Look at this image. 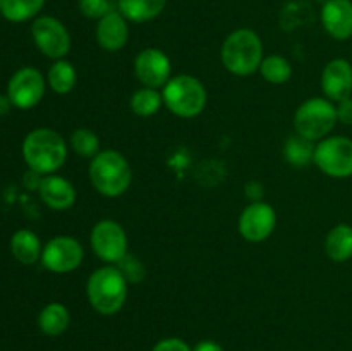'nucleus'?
Here are the masks:
<instances>
[{"mask_svg":"<svg viewBox=\"0 0 352 351\" xmlns=\"http://www.w3.org/2000/svg\"><path fill=\"white\" fill-rule=\"evenodd\" d=\"M23 158L30 171L36 174H55L67 160V143L57 131L38 127L24 138Z\"/></svg>","mask_w":352,"mask_h":351,"instance_id":"f257e3e1","label":"nucleus"},{"mask_svg":"<svg viewBox=\"0 0 352 351\" xmlns=\"http://www.w3.org/2000/svg\"><path fill=\"white\" fill-rule=\"evenodd\" d=\"M129 282L116 265H103L91 272L86 282V296L100 315H116L126 305Z\"/></svg>","mask_w":352,"mask_h":351,"instance_id":"f03ea898","label":"nucleus"},{"mask_svg":"<svg viewBox=\"0 0 352 351\" xmlns=\"http://www.w3.org/2000/svg\"><path fill=\"white\" fill-rule=\"evenodd\" d=\"M91 186L107 198H117L129 189L133 182V169L120 151L102 150L91 158L88 167Z\"/></svg>","mask_w":352,"mask_h":351,"instance_id":"7ed1b4c3","label":"nucleus"},{"mask_svg":"<svg viewBox=\"0 0 352 351\" xmlns=\"http://www.w3.org/2000/svg\"><path fill=\"white\" fill-rule=\"evenodd\" d=\"M263 41L256 31L239 28L223 40L220 58L230 74L251 76L260 71L263 61Z\"/></svg>","mask_w":352,"mask_h":351,"instance_id":"20e7f679","label":"nucleus"},{"mask_svg":"<svg viewBox=\"0 0 352 351\" xmlns=\"http://www.w3.org/2000/svg\"><path fill=\"white\" fill-rule=\"evenodd\" d=\"M164 105L174 116L182 119H192L205 110L206 88L196 76L177 74L168 79L167 85L162 88Z\"/></svg>","mask_w":352,"mask_h":351,"instance_id":"39448f33","label":"nucleus"},{"mask_svg":"<svg viewBox=\"0 0 352 351\" xmlns=\"http://www.w3.org/2000/svg\"><path fill=\"white\" fill-rule=\"evenodd\" d=\"M337 123V109L329 98H309L294 112V131L313 143L329 136Z\"/></svg>","mask_w":352,"mask_h":351,"instance_id":"423d86ee","label":"nucleus"},{"mask_svg":"<svg viewBox=\"0 0 352 351\" xmlns=\"http://www.w3.org/2000/svg\"><path fill=\"white\" fill-rule=\"evenodd\" d=\"M313 164L325 176L346 179L352 176V140L346 136H327L315 147Z\"/></svg>","mask_w":352,"mask_h":351,"instance_id":"0eeeda50","label":"nucleus"},{"mask_svg":"<svg viewBox=\"0 0 352 351\" xmlns=\"http://www.w3.org/2000/svg\"><path fill=\"white\" fill-rule=\"evenodd\" d=\"M89 244L96 257L107 265H117L129 251V240L117 220L103 219L93 226L89 234Z\"/></svg>","mask_w":352,"mask_h":351,"instance_id":"6e6552de","label":"nucleus"},{"mask_svg":"<svg viewBox=\"0 0 352 351\" xmlns=\"http://www.w3.org/2000/svg\"><path fill=\"white\" fill-rule=\"evenodd\" d=\"M31 36L38 50L54 61H60L71 50V34L57 17H36L31 24Z\"/></svg>","mask_w":352,"mask_h":351,"instance_id":"1a4fd4ad","label":"nucleus"},{"mask_svg":"<svg viewBox=\"0 0 352 351\" xmlns=\"http://www.w3.org/2000/svg\"><path fill=\"white\" fill-rule=\"evenodd\" d=\"M85 258L81 243L72 236H55L43 244L40 262L47 270L54 274H69L74 272Z\"/></svg>","mask_w":352,"mask_h":351,"instance_id":"9d476101","label":"nucleus"},{"mask_svg":"<svg viewBox=\"0 0 352 351\" xmlns=\"http://www.w3.org/2000/svg\"><path fill=\"white\" fill-rule=\"evenodd\" d=\"M47 88V79L38 69L23 67L12 74L7 85V96L12 107L30 110L41 102Z\"/></svg>","mask_w":352,"mask_h":351,"instance_id":"9b49d317","label":"nucleus"},{"mask_svg":"<svg viewBox=\"0 0 352 351\" xmlns=\"http://www.w3.org/2000/svg\"><path fill=\"white\" fill-rule=\"evenodd\" d=\"M275 226H277V212L274 206L261 200L250 203L241 212L237 222L239 234L250 243H261L268 240L274 234Z\"/></svg>","mask_w":352,"mask_h":351,"instance_id":"f8f14e48","label":"nucleus"},{"mask_svg":"<svg viewBox=\"0 0 352 351\" xmlns=\"http://www.w3.org/2000/svg\"><path fill=\"white\" fill-rule=\"evenodd\" d=\"M134 74L148 88H164L172 78V62L160 48H143L134 58Z\"/></svg>","mask_w":352,"mask_h":351,"instance_id":"ddd939ff","label":"nucleus"},{"mask_svg":"<svg viewBox=\"0 0 352 351\" xmlns=\"http://www.w3.org/2000/svg\"><path fill=\"white\" fill-rule=\"evenodd\" d=\"M322 92L325 98L337 103L352 95V65L346 58H333L323 67Z\"/></svg>","mask_w":352,"mask_h":351,"instance_id":"4468645a","label":"nucleus"},{"mask_svg":"<svg viewBox=\"0 0 352 351\" xmlns=\"http://www.w3.org/2000/svg\"><path fill=\"white\" fill-rule=\"evenodd\" d=\"M129 21L119 12V10H110L107 16L96 23L95 38L100 48L105 52H119L122 50L129 40Z\"/></svg>","mask_w":352,"mask_h":351,"instance_id":"2eb2a0df","label":"nucleus"},{"mask_svg":"<svg viewBox=\"0 0 352 351\" xmlns=\"http://www.w3.org/2000/svg\"><path fill=\"white\" fill-rule=\"evenodd\" d=\"M322 24L333 40H349L352 36L351 0H327L322 7Z\"/></svg>","mask_w":352,"mask_h":351,"instance_id":"dca6fc26","label":"nucleus"},{"mask_svg":"<svg viewBox=\"0 0 352 351\" xmlns=\"http://www.w3.org/2000/svg\"><path fill=\"white\" fill-rule=\"evenodd\" d=\"M38 191H40L41 202L48 209L57 210V212L69 210L76 203V198H78L72 182L57 174L43 176L40 186H38Z\"/></svg>","mask_w":352,"mask_h":351,"instance_id":"f3484780","label":"nucleus"},{"mask_svg":"<svg viewBox=\"0 0 352 351\" xmlns=\"http://www.w3.org/2000/svg\"><path fill=\"white\" fill-rule=\"evenodd\" d=\"M167 0H117L119 12L129 23L143 24L153 21L165 10Z\"/></svg>","mask_w":352,"mask_h":351,"instance_id":"a211bd4d","label":"nucleus"},{"mask_svg":"<svg viewBox=\"0 0 352 351\" xmlns=\"http://www.w3.org/2000/svg\"><path fill=\"white\" fill-rule=\"evenodd\" d=\"M10 251L23 265H33L41 258L43 244L31 229H19L10 237Z\"/></svg>","mask_w":352,"mask_h":351,"instance_id":"6ab92c4d","label":"nucleus"},{"mask_svg":"<svg viewBox=\"0 0 352 351\" xmlns=\"http://www.w3.org/2000/svg\"><path fill=\"white\" fill-rule=\"evenodd\" d=\"M325 253L336 264H344L352 258V226L337 224L325 237Z\"/></svg>","mask_w":352,"mask_h":351,"instance_id":"aec40b11","label":"nucleus"},{"mask_svg":"<svg viewBox=\"0 0 352 351\" xmlns=\"http://www.w3.org/2000/svg\"><path fill=\"white\" fill-rule=\"evenodd\" d=\"M69 322H71V313L67 306L58 301H52L41 308L38 315V327L45 336H60L67 330Z\"/></svg>","mask_w":352,"mask_h":351,"instance_id":"412c9836","label":"nucleus"},{"mask_svg":"<svg viewBox=\"0 0 352 351\" xmlns=\"http://www.w3.org/2000/svg\"><path fill=\"white\" fill-rule=\"evenodd\" d=\"M47 83L54 89V93L67 95L74 89L76 83H78V72H76V67L71 62L60 58V61H55L48 69Z\"/></svg>","mask_w":352,"mask_h":351,"instance_id":"4be33fe9","label":"nucleus"},{"mask_svg":"<svg viewBox=\"0 0 352 351\" xmlns=\"http://www.w3.org/2000/svg\"><path fill=\"white\" fill-rule=\"evenodd\" d=\"M315 147L316 145L313 143V141L306 140V138L294 133L292 136H289L287 140H285L284 158L287 160V164L292 165V167H306V165L313 164V158H315Z\"/></svg>","mask_w":352,"mask_h":351,"instance_id":"5701e85b","label":"nucleus"},{"mask_svg":"<svg viewBox=\"0 0 352 351\" xmlns=\"http://www.w3.org/2000/svg\"><path fill=\"white\" fill-rule=\"evenodd\" d=\"M164 105V96H162V92L155 88H148V86H143V88L136 89V92L131 95L129 107L133 110V114L140 117H151L158 112Z\"/></svg>","mask_w":352,"mask_h":351,"instance_id":"b1692460","label":"nucleus"},{"mask_svg":"<svg viewBox=\"0 0 352 351\" xmlns=\"http://www.w3.org/2000/svg\"><path fill=\"white\" fill-rule=\"evenodd\" d=\"M260 74L270 85H285L292 76V65L282 55L272 54L261 61Z\"/></svg>","mask_w":352,"mask_h":351,"instance_id":"393cba45","label":"nucleus"},{"mask_svg":"<svg viewBox=\"0 0 352 351\" xmlns=\"http://www.w3.org/2000/svg\"><path fill=\"white\" fill-rule=\"evenodd\" d=\"M45 7V0H3L2 16L10 23H24L36 17Z\"/></svg>","mask_w":352,"mask_h":351,"instance_id":"a878e982","label":"nucleus"},{"mask_svg":"<svg viewBox=\"0 0 352 351\" xmlns=\"http://www.w3.org/2000/svg\"><path fill=\"white\" fill-rule=\"evenodd\" d=\"M69 145L74 150L76 155L82 158H93L98 155L100 151V138L95 131L88 129V127H79L71 134Z\"/></svg>","mask_w":352,"mask_h":351,"instance_id":"bb28decb","label":"nucleus"},{"mask_svg":"<svg viewBox=\"0 0 352 351\" xmlns=\"http://www.w3.org/2000/svg\"><path fill=\"white\" fill-rule=\"evenodd\" d=\"M116 267L122 272V275L126 277V281L129 282V284L131 282H141L144 274H146V272H144V265L141 264L136 257H133V255L129 253H127Z\"/></svg>","mask_w":352,"mask_h":351,"instance_id":"cd10ccee","label":"nucleus"},{"mask_svg":"<svg viewBox=\"0 0 352 351\" xmlns=\"http://www.w3.org/2000/svg\"><path fill=\"white\" fill-rule=\"evenodd\" d=\"M78 7L82 16L96 21H100L110 10H113L110 0H78Z\"/></svg>","mask_w":352,"mask_h":351,"instance_id":"c85d7f7f","label":"nucleus"},{"mask_svg":"<svg viewBox=\"0 0 352 351\" xmlns=\"http://www.w3.org/2000/svg\"><path fill=\"white\" fill-rule=\"evenodd\" d=\"M151 351H192V350L184 339H179V337H165V339L158 341Z\"/></svg>","mask_w":352,"mask_h":351,"instance_id":"c756f323","label":"nucleus"},{"mask_svg":"<svg viewBox=\"0 0 352 351\" xmlns=\"http://www.w3.org/2000/svg\"><path fill=\"white\" fill-rule=\"evenodd\" d=\"M336 109H337V119H339V123L346 124V126H352V96L340 100V102L336 105Z\"/></svg>","mask_w":352,"mask_h":351,"instance_id":"7c9ffc66","label":"nucleus"},{"mask_svg":"<svg viewBox=\"0 0 352 351\" xmlns=\"http://www.w3.org/2000/svg\"><path fill=\"white\" fill-rule=\"evenodd\" d=\"M192 351H223V348L220 346L219 343H215V341L205 339L199 341V343L192 348Z\"/></svg>","mask_w":352,"mask_h":351,"instance_id":"2f4dec72","label":"nucleus"},{"mask_svg":"<svg viewBox=\"0 0 352 351\" xmlns=\"http://www.w3.org/2000/svg\"><path fill=\"white\" fill-rule=\"evenodd\" d=\"M10 107H12V103H10L9 96L0 95V116H6V114L10 110Z\"/></svg>","mask_w":352,"mask_h":351,"instance_id":"473e14b6","label":"nucleus"},{"mask_svg":"<svg viewBox=\"0 0 352 351\" xmlns=\"http://www.w3.org/2000/svg\"><path fill=\"white\" fill-rule=\"evenodd\" d=\"M2 2L3 0H0V14H2Z\"/></svg>","mask_w":352,"mask_h":351,"instance_id":"72a5a7b5","label":"nucleus"}]
</instances>
